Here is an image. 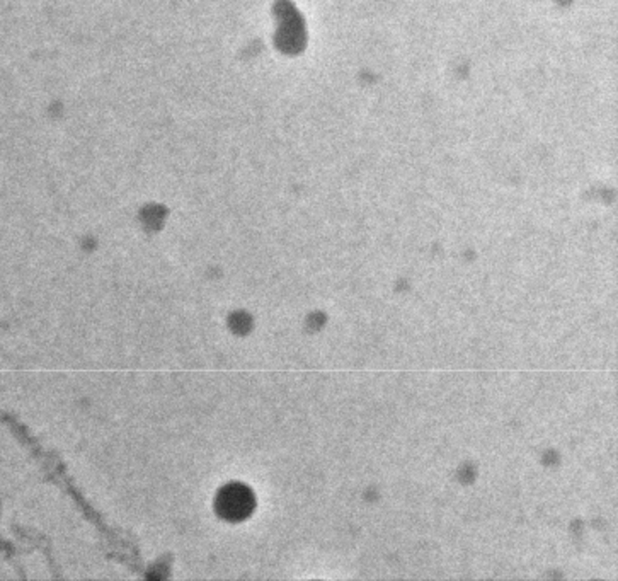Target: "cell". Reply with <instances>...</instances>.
I'll use <instances>...</instances> for the list:
<instances>
[{
	"label": "cell",
	"instance_id": "obj_1",
	"mask_svg": "<svg viewBox=\"0 0 618 581\" xmlns=\"http://www.w3.org/2000/svg\"><path fill=\"white\" fill-rule=\"evenodd\" d=\"M220 505L224 508V515L227 517H237L239 513L248 510V498L246 494L241 493L239 490H229L220 500Z\"/></svg>",
	"mask_w": 618,
	"mask_h": 581
}]
</instances>
